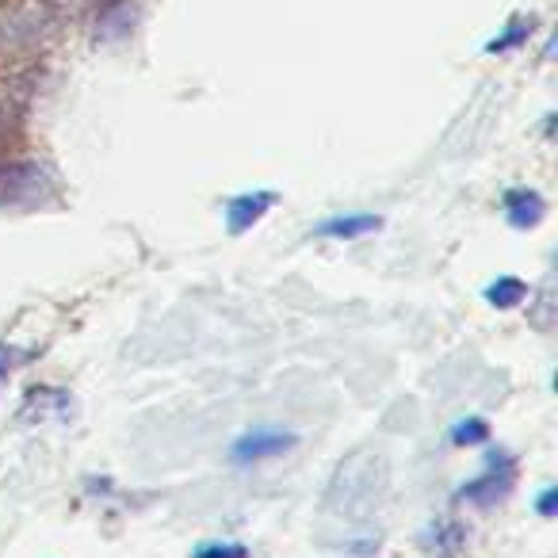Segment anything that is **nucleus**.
<instances>
[{"label": "nucleus", "mask_w": 558, "mask_h": 558, "mask_svg": "<svg viewBox=\"0 0 558 558\" xmlns=\"http://www.w3.org/2000/svg\"><path fill=\"white\" fill-rule=\"evenodd\" d=\"M512 482H517V471H512V459H501V466H497V459H494V471H486L482 478L466 482V486L459 489V501L497 505L501 497H509Z\"/></svg>", "instance_id": "f03ea898"}, {"label": "nucleus", "mask_w": 558, "mask_h": 558, "mask_svg": "<svg viewBox=\"0 0 558 558\" xmlns=\"http://www.w3.org/2000/svg\"><path fill=\"white\" fill-rule=\"evenodd\" d=\"M558 494H555V489H543V497H539V512H543V517H555V509H558Z\"/></svg>", "instance_id": "9b49d317"}, {"label": "nucleus", "mask_w": 558, "mask_h": 558, "mask_svg": "<svg viewBox=\"0 0 558 558\" xmlns=\"http://www.w3.org/2000/svg\"><path fill=\"white\" fill-rule=\"evenodd\" d=\"M451 440H456L459 448H463V444H482V440H489V425L482 417H466L451 428Z\"/></svg>", "instance_id": "6e6552de"}, {"label": "nucleus", "mask_w": 558, "mask_h": 558, "mask_svg": "<svg viewBox=\"0 0 558 558\" xmlns=\"http://www.w3.org/2000/svg\"><path fill=\"white\" fill-rule=\"evenodd\" d=\"M288 448H295V436L288 433H248L233 444V463H256V459H271V456H283Z\"/></svg>", "instance_id": "7ed1b4c3"}, {"label": "nucleus", "mask_w": 558, "mask_h": 558, "mask_svg": "<svg viewBox=\"0 0 558 558\" xmlns=\"http://www.w3.org/2000/svg\"><path fill=\"white\" fill-rule=\"evenodd\" d=\"M383 226V218L375 215H349V218H333V222H322L318 233L322 238H360V233H375Z\"/></svg>", "instance_id": "0eeeda50"}, {"label": "nucleus", "mask_w": 558, "mask_h": 558, "mask_svg": "<svg viewBox=\"0 0 558 558\" xmlns=\"http://www.w3.org/2000/svg\"><path fill=\"white\" fill-rule=\"evenodd\" d=\"M20 364V356L9 349V344H0V395H4V387H9V375H12V367Z\"/></svg>", "instance_id": "9d476101"}, {"label": "nucleus", "mask_w": 558, "mask_h": 558, "mask_svg": "<svg viewBox=\"0 0 558 558\" xmlns=\"http://www.w3.org/2000/svg\"><path fill=\"white\" fill-rule=\"evenodd\" d=\"M276 203V195L271 192H256V195H238V199H230V207H226V222H230V233H245L253 230L256 222L264 218V210Z\"/></svg>", "instance_id": "20e7f679"}, {"label": "nucleus", "mask_w": 558, "mask_h": 558, "mask_svg": "<svg viewBox=\"0 0 558 558\" xmlns=\"http://www.w3.org/2000/svg\"><path fill=\"white\" fill-rule=\"evenodd\" d=\"M192 558H248V547L245 543H207Z\"/></svg>", "instance_id": "1a4fd4ad"}, {"label": "nucleus", "mask_w": 558, "mask_h": 558, "mask_svg": "<svg viewBox=\"0 0 558 558\" xmlns=\"http://www.w3.org/2000/svg\"><path fill=\"white\" fill-rule=\"evenodd\" d=\"M383 494H387V459L364 448L341 459V466H337L333 482L326 489V501L337 517L364 520L379 509Z\"/></svg>", "instance_id": "f257e3e1"}, {"label": "nucleus", "mask_w": 558, "mask_h": 558, "mask_svg": "<svg viewBox=\"0 0 558 558\" xmlns=\"http://www.w3.org/2000/svg\"><path fill=\"white\" fill-rule=\"evenodd\" d=\"M524 299H527V283L517 276H501L486 288V303L497 306V311H512V306H520Z\"/></svg>", "instance_id": "423d86ee"}, {"label": "nucleus", "mask_w": 558, "mask_h": 558, "mask_svg": "<svg viewBox=\"0 0 558 558\" xmlns=\"http://www.w3.org/2000/svg\"><path fill=\"white\" fill-rule=\"evenodd\" d=\"M505 215H509V222L517 226V230H532V226H539L543 215H547V203L535 192H509L505 195Z\"/></svg>", "instance_id": "39448f33"}]
</instances>
